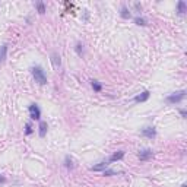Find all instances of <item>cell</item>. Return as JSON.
<instances>
[{
  "instance_id": "1",
  "label": "cell",
  "mask_w": 187,
  "mask_h": 187,
  "mask_svg": "<svg viewBox=\"0 0 187 187\" xmlns=\"http://www.w3.org/2000/svg\"><path fill=\"white\" fill-rule=\"evenodd\" d=\"M32 76L37 83H40V85H45L47 83V76H45L43 67H40V66L32 67Z\"/></svg>"
},
{
  "instance_id": "2",
  "label": "cell",
  "mask_w": 187,
  "mask_h": 187,
  "mask_svg": "<svg viewBox=\"0 0 187 187\" xmlns=\"http://www.w3.org/2000/svg\"><path fill=\"white\" fill-rule=\"evenodd\" d=\"M186 97V91H180V92H174L171 95H168L165 98V102L167 104H178L180 101H183Z\"/></svg>"
},
{
  "instance_id": "3",
  "label": "cell",
  "mask_w": 187,
  "mask_h": 187,
  "mask_svg": "<svg viewBox=\"0 0 187 187\" xmlns=\"http://www.w3.org/2000/svg\"><path fill=\"white\" fill-rule=\"evenodd\" d=\"M29 116H31L32 120H40L41 111H40V108H38L37 104H31V105H29Z\"/></svg>"
},
{
  "instance_id": "4",
  "label": "cell",
  "mask_w": 187,
  "mask_h": 187,
  "mask_svg": "<svg viewBox=\"0 0 187 187\" xmlns=\"http://www.w3.org/2000/svg\"><path fill=\"white\" fill-rule=\"evenodd\" d=\"M137 156H139V159H140V161H148V159H151V158H152V151H151V149H143V151H139Z\"/></svg>"
},
{
  "instance_id": "5",
  "label": "cell",
  "mask_w": 187,
  "mask_h": 187,
  "mask_svg": "<svg viewBox=\"0 0 187 187\" xmlns=\"http://www.w3.org/2000/svg\"><path fill=\"white\" fill-rule=\"evenodd\" d=\"M151 97V92L149 91H143L142 94H139V95H136L134 97V102H145V101H148Z\"/></svg>"
},
{
  "instance_id": "6",
  "label": "cell",
  "mask_w": 187,
  "mask_h": 187,
  "mask_svg": "<svg viewBox=\"0 0 187 187\" xmlns=\"http://www.w3.org/2000/svg\"><path fill=\"white\" fill-rule=\"evenodd\" d=\"M51 65H53V67L54 69H59L60 67V65H62V60H60V56H59V53H51Z\"/></svg>"
},
{
  "instance_id": "7",
  "label": "cell",
  "mask_w": 187,
  "mask_h": 187,
  "mask_svg": "<svg viewBox=\"0 0 187 187\" xmlns=\"http://www.w3.org/2000/svg\"><path fill=\"white\" fill-rule=\"evenodd\" d=\"M142 136L152 139V137H155V136H156V132H155L154 127H145V129L142 130Z\"/></svg>"
},
{
  "instance_id": "8",
  "label": "cell",
  "mask_w": 187,
  "mask_h": 187,
  "mask_svg": "<svg viewBox=\"0 0 187 187\" xmlns=\"http://www.w3.org/2000/svg\"><path fill=\"white\" fill-rule=\"evenodd\" d=\"M177 12H178V15H184L187 12V5L186 2H183V0H180L178 3H177Z\"/></svg>"
},
{
  "instance_id": "9",
  "label": "cell",
  "mask_w": 187,
  "mask_h": 187,
  "mask_svg": "<svg viewBox=\"0 0 187 187\" xmlns=\"http://www.w3.org/2000/svg\"><path fill=\"white\" fill-rule=\"evenodd\" d=\"M107 167H108V161H102V162H99L98 165L92 167L91 171H104V170H107Z\"/></svg>"
},
{
  "instance_id": "10",
  "label": "cell",
  "mask_w": 187,
  "mask_h": 187,
  "mask_svg": "<svg viewBox=\"0 0 187 187\" xmlns=\"http://www.w3.org/2000/svg\"><path fill=\"white\" fill-rule=\"evenodd\" d=\"M124 156V151H119V152H116V154H113L110 156V159H108V162H116V161H119Z\"/></svg>"
},
{
  "instance_id": "11",
  "label": "cell",
  "mask_w": 187,
  "mask_h": 187,
  "mask_svg": "<svg viewBox=\"0 0 187 187\" xmlns=\"http://www.w3.org/2000/svg\"><path fill=\"white\" fill-rule=\"evenodd\" d=\"M47 129H48L47 123H45V121H41V123H40V130H38V134H40V137H44L45 133H47Z\"/></svg>"
},
{
  "instance_id": "12",
  "label": "cell",
  "mask_w": 187,
  "mask_h": 187,
  "mask_svg": "<svg viewBox=\"0 0 187 187\" xmlns=\"http://www.w3.org/2000/svg\"><path fill=\"white\" fill-rule=\"evenodd\" d=\"M6 56H8V45H2L0 47V63H3L6 60Z\"/></svg>"
},
{
  "instance_id": "13",
  "label": "cell",
  "mask_w": 187,
  "mask_h": 187,
  "mask_svg": "<svg viewBox=\"0 0 187 187\" xmlns=\"http://www.w3.org/2000/svg\"><path fill=\"white\" fill-rule=\"evenodd\" d=\"M120 15H121V18H124V19H129V18H130V12H129V9H127L126 6H123V8H121Z\"/></svg>"
},
{
  "instance_id": "14",
  "label": "cell",
  "mask_w": 187,
  "mask_h": 187,
  "mask_svg": "<svg viewBox=\"0 0 187 187\" xmlns=\"http://www.w3.org/2000/svg\"><path fill=\"white\" fill-rule=\"evenodd\" d=\"M37 9H38V13H45V6H44V3L43 2H38L37 3Z\"/></svg>"
},
{
  "instance_id": "15",
  "label": "cell",
  "mask_w": 187,
  "mask_h": 187,
  "mask_svg": "<svg viewBox=\"0 0 187 187\" xmlns=\"http://www.w3.org/2000/svg\"><path fill=\"white\" fill-rule=\"evenodd\" d=\"M134 23L136 25H146V19L145 18H140V16H137V18H134Z\"/></svg>"
},
{
  "instance_id": "16",
  "label": "cell",
  "mask_w": 187,
  "mask_h": 187,
  "mask_svg": "<svg viewBox=\"0 0 187 187\" xmlns=\"http://www.w3.org/2000/svg\"><path fill=\"white\" fill-rule=\"evenodd\" d=\"M92 88H94V91L95 92H101V89H102V86L99 85L97 80H92Z\"/></svg>"
},
{
  "instance_id": "17",
  "label": "cell",
  "mask_w": 187,
  "mask_h": 187,
  "mask_svg": "<svg viewBox=\"0 0 187 187\" xmlns=\"http://www.w3.org/2000/svg\"><path fill=\"white\" fill-rule=\"evenodd\" d=\"M102 174H104V176H116L117 173H116V171H113V170H104V171H102Z\"/></svg>"
},
{
  "instance_id": "18",
  "label": "cell",
  "mask_w": 187,
  "mask_h": 187,
  "mask_svg": "<svg viewBox=\"0 0 187 187\" xmlns=\"http://www.w3.org/2000/svg\"><path fill=\"white\" fill-rule=\"evenodd\" d=\"M65 162H66V164H65V165H66L67 168H73V162H72V159H70L69 156H67V158H66V161H65Z\"/></svg>"
},
{
  "instance_id": "19",
  "label": "cell",
  "mask_w": 187,
  "mask_h": 187,
  "mask_svg": "<svg viewBox=\"0 0 187 187\" xmlns=\"http://www.w3.org/2000/svg\"><path fill=\"white\" fill-rule=\"evenodd\" d=\"M31 133H32V127H31V124L28 123V124H26V130H25V134H31Z\"/></svg>"
},
{
  "instance_id": "20",
  "label": "cell",
  "mask_w": 187,
  "mask_h": 187,
  "mask_svg": "<svg viewBox=\"0 0 187 187\" xmlns=\"http://www.w3.org/2000/svg\"><path fill=\"white\" fill-rule=\"evenodd\" d=\"M76 51L79 53V54H82V44H77L76 45Z\"/></svg>"
},
{
  "instance_id": "21",
  "label": "cell",
  "mask_w": 187,
  "mask_h": 187,
  "mask_svg": "<svg viewBox=\"0 0 187 187\" xmlns=\"http://www.w3.org/2000/svg\"><path fill=\"white\" fill-rule=\"evenodd\" d=\"M180 114H181L183 117H186V110H180Z\"/></svg>"
},
{
  "instance_id": "22",
  "label": "cell",
  "mask_w": 187,
  "mask_h": 187,
  "mask_svg": "<svg viewBox=\"0 0 187 187\" xmlns=\"http://www.w3.org/2000/svg\"><path fill=\"white\" fill-rule=\"evenodd\" d=\"M5 181H6V178L3 176H0V183H5Z\"/></svg>"
},
{
  "instance_id": "23",
  "label": "cell",
  "mask_w": 187,
  "mask_h": 187,
  "mask_svg": "<svg viewBox=\"0 0 187 187\" xmlns=\"http://www.w3.org/2000/svg\"><path fill=\"white\" fill-rule=\"evenodd\" d=\"M181 187H187V186H186V184H181Z\"/></svg>"
}]
</instances>
